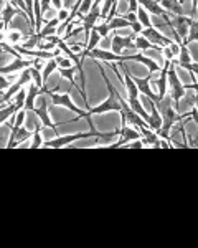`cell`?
<instances>
[{"instance_id": "cell-2", "label": "cell", "mask_w": 198, "mask_h": 248, "mask_svg": "<svg viewBox=\"0 0 198 248\" xmlns=\"http://www.w3.org/2000/svg\"><path fill=\"white\" fill-rule=\"evenodd\" d=\"M59 88H55V90H46L45 86L42 88V93H45L46 96L50 98V103L53 106H59V108H66V109H71L73 113H76L79 118H85L86 116V111L79 109L78 106H74V103L71 101V96H70V91H63V93H58Z\"/></svg>"}, {"instance_id": "cell-24", "label": "cell", "mask_w": 198, "mask_h": 248, "mask_svg": "<svg viewBox=\"0 0 198 248\" xmlns=\"http://www.w3.org/2000/svg\"><path fill=\"white\" fill-rule=\"evenodd\" d=\"M68 15H70L68 9H59V10H58V15H57V18L59 20V22H65V20L68 18Z\"/></svg>"}, {"instance_id": "cell-15", "label": "cell", "mask_w": 198, "mask_h": 248, "mask_svg": "<svg viewBox=\"0 0 198 248\" xmlns=\"http://www.w3.org/2000/svg\"><path fill=\"white\" fill-rule=\"evenodd\" d=\"M42 94V88H38L35 85L33 81L28 83V91H27V98H25V106H23V109L25 111H31L35 108V99H37V96Z\"/></svg>"}, {"instance_id": "cell-20", "label": "cell", "mask_w": 198, "mask_h": 248, "mask_svg": "<svg viewBox=\"0 0 198 248\" xmlns=\"http://www.w3.org/2000/svg\"><path fill=\"white\" fill-rule=\"evenodd\" d=\"M40 131H42V127H40V124H37L35 126V131H33V141H31L30 144V149H38V147H42L43 146V141H42V136H40Z\"/></svg>"}, {"instance_id": "cell-16", "label": "cell", "mask_w": 198, "mask_h": 248, "mask_svg": "<svg viewBox=\"0 0 198 248\" xmlns=\"http://www.w3.org/2000/svg\"><path fill=\"white\" fill-rule=\"evenodd\" d=\"M59 25V20L57 17H53L50 20L48 23H46L45 27H42V30H40V33H35L40 40H43L45 37H50V35H53L55 31H57V27Z\"/></svg>"}, {"instance_id": "cell-18", "label": "cell", "mask_w": 198, "mask_h": 248, "mask_svg": "<svg viewBox=\"0 0 198 248\" xmlns=\"http://www.w3.org/2000/svg\"><path fill=\"white\" fill-rule=\"evenodd\" d=\"M57 70H58V63H57V60H55V58L46 60V63H45V65H43V73H42L43 85H45V83L48 81L50 75L53 73V71H57Z\"/></svg>"}, {"instance_id": "cell-5", "label": "cell", "mask_w": 198, "mask_h": 248, "mask_svg": "<svg viewBox=\"0 0 198 248\" xmlns=\"http://www.w3.org/2000/svg\"><path fill=\"white\" fill-rule=\"evenodd\" d=\"M119 134H121V139H119L117 142L106 146L108 149H119V147H124L126 144H129L130 141H134V139H139V138H141V133H139V129L129 127L127 124H126V126H121V127H119Z\"/></svg>"}, {"instance_id": "cell-25", "label": "cell", "mask_w": 198, "mask_h": 248, "mask_svg": "<svg viewBox=\"0 0 198 248\" xmlns=\"http://www.w3.org/2000/svg\"><path fill=\"white\" fill-rule=\"evenodd\" d=\"M142 29H144V27H142V23L139 22V20H136V22H132V33H134V35H139V33H141Z\"/></svg>"}, {"instance_id": "cell-13", "label": "cell", "mask_w": 198, "mask_h": 248, "mask_svg": "<svg viewBox=\"0 0 198 248\" xmlns=\"http://www.w3.org/2000/svg\"><path fill=\"white\" fill-rule=\"evenodd\" d=\"M170 62H172V60L165 58V65H164V68L160 70V78H158L157 81H156V85H157V88H158V94H157L158 101H160V99L164 98L165 94H167V68H169V65H170ZM158 101H157V103H158Z\"/></svg>"}, {"instance_id": "cell-22", "label": "cell", "mask_w": 198, "mask_h": 248, "mask_svg": "<svg viewBox=\"0 0 198 248\" xmlns=\"http://www.w3.org/2000/svg\"><path fill=\"white\" fill-rule=\"evenodd\" d=\"M20 40H22V33H20V31H7L5 33V38H3V42H10V43H18Z\"/></svg>"}, {"instance_id": "cell-21", "label": "cell", "mask_w": 198, "mask_h": 248, "mask_svg": "<svg viewBox=\"0 0 198 248\" xmlns=\"http://www.w3.org/2000/svg\"><path fill=\"white\" fill-rule=\"evenodd\" d=\"M28 68H30V73H31V81H33L38 88L45 86V85H43L42 75H40V70H37V68H33V66H28Z\"/></svg>"}, {"instance_id": "cell-1", "label": "cell", "mask_w": 198, "mask_h": 248, "mask_svg": "<svg viewBox=\"0 0 198 248\" xmlns=\"http://www.w3.org/2000/svg\"><path fill=\"white\" fill-rule=\"evenodd\" d=\"M98 68H99V73H101L102 79H104L106 86H108V90H109V98L106 99L104 103H101L99 106L89 108V109L86 111V116L104 114V113H109V111H116V113H121V94L117 93V90L113 86V83L109 81V78L106 77L104 68L101 66V63H98ZM86 116H85V118H86Z\"/></svg>"}, {"instance_id": "cell-17", "label": "cell", "mask_w": 198, "mask_h": 248, "mask_svg": "<svg viewBox=\"0 0 198 248\" xmlns=\"http://www.w3.org/2000/svg\"><path fill=\"white\" fill-rule=\"evenodd\" d=\"M134 45H136L137 50H156V51H162V46L150 43L149 40H145L144 37H142V35H141V37L134 38Z\"/></svg>"}, {"instance_id": "cell-8", "label": "cell", "mask_w": 198, "mask_h": 248, "mask_svg": "<svg viewBox=\"0 0 198 248\" xmlns=\"http://www.w3.org/2000/svg\"><path fill=\"white\" fill-rule=\"evenodd\" d=\"M17 14H20L22 15L23 18L27 20V22H28V25H30V20H28V15L27 14H23V10H20L18 7H14L12 5V3L9 2V0H7L5 2V5H3V10H2V14H0V18H2V23H3V29H9L10 27V22L12 20H14V17Z\"/></svg>"}, {"instance_id": "cell-11", "label": "cell", "mask_w": 198, "mask_h": 248, "mask_svg": "<svg viewBox=\"0 0 198 248\" xmlns=\"http://www.w3.org/2000/svg\"><path fill=\"white\" fill-rule=\"evenodd\" d=\"M137 3L147 12L149 15L152 14V15H156V17H160L162 20L169 17V12H165L162 9L160 3H158L157 0H137Z\"/></svg>"}, {"instance_id": "cell-4", "label": "cell", "mask_w": 198, "mask_h": 248, "mask_svg": "<svg viewBox=\"0 0 198 248\" xmlns=\"http://www.w3.org/2000/svg\"><path fill=\"white\" fill-rule=\"evenodd\" d=\"M37 106L31 109V113H35L40 118V121H42V124L45 127H51V129L57 133V126L58 124H55L53 121L50 119V114H48V109H50V101H48V98H46V94L45 93H42V94H38L37 96Z\"/></svg>"}, {"instance_id": "cell-23", "label": "cell", "mask_w": 198, "mask_h": 248, "mask_svg": "<svg viewBox=\"0 0 198 248\" xmlns=\"http://www.w3.org/2000/svg\"><path fill=\"white\" fill-rule=\"evenodd\" d=\"M127 147H130V149H142L144 147V141H142L141 138L139 139H134V141H130L129 142V146Z\"/></svg>"}, {"instance_id": "cell-3", "label": "cell", "mask_w": 198, "mask_h": 248, "mask_svg": "<svg viewBox=\"0 0 198 248\" xmlns=\"http://www.w3.org/2000/svg\"><path fill=\"white\" fill-rule=\"evenodd\" d=\"M167 81L170 86V96H172V101H173V109H177L178 101H180V98L185 94L187 86L180 81V78H178V75H177V68L172 62H170V65L167 68Z\"/></svg>"}, {"instance_id": "cell-10", "label": "cell", "mask_w": 198, "mask_h": 248, "mask_svg": "<svg viewBox=\"0 0 198 248\" xmlns=\"http://www.w3.org/2000/svg\"><path fill=\"white\" fill-rule=\"evenodd\" d=\"M150 78H152V75L149 73L145 78H137V77H132V81L136 83V86H137L139 93H142V94L145 96V98H149V99H152L154 103H157V101H158L157 94H154V93H152V90H150Z\"/></svg>"}, {"instance_id": "cell-26", "label": "cell", "mask_w": 198, "mask_h": 248, "mask_svg": "<svg viewBox=\"0 0 198 248\" xmlns=\"http://www.w3.org/2000/svg\"><path fill=\"white\" fill-rule=\"evenodd\" d=\"M9 86H10V81L7 78H3L2 75H0V91L5 90V88H9Z\"/></svg>"}, {"instance_id": "cell-12", "label": "cell", "mask_w": 198, "mask_h": 248, "mask_svg": "<svg viewBox=\"0 0 198 248\" xmlns=\"http://www.w3.org/2000/svg\"><path fill=\"white\" fill-rule=\"evenodd\" d=\"M20 109H23V105L15 103V101H12V99H10V101L7 103V106H3L2 109H0V124L7 123L12 118H15V114H17Z\"/></svg>"}, {"instance_id": "cell-14", "label": "cell", "mask_w": 198, "mask_h": 248, "mask_svg": "<svg viewBox=\"0 0 198 248\" xmlns=\"http://www.w3.org/2000/svg\"><path fill=\"white\" fill-rule=\"evenodd\" d=\"M160 3V7L165 12H170V15H185L184 5H182L180 0H157Z\"/></svg>"}, {"instance_id": "cell-9", "label": "cell", "mask_w": 198, "mask_h": 248, "mask_svg": "<svg viewBox=\"0 0 198 248\" xmlns=\"http://www.w3.org/2000/svg\"><path fill=\"white\" fill-rule=\"evenodd\" d=\"M35 58L33 60H27V58H15L14 62L9 63L5 66H0V75H10V73H15V71H22L25 68H28L33 65Z\"/></svg>"}, {"instance_id": "cell-19", "label": "cell", "mask_w": 198, "mask_h": 248, "mask_svg": "<svg viewBox=\"0 0 198 248\" xmlns=\"http://www.w3.org/2000/svg\"><path fill=\"white\" fill-rule=\"evenodd\" d=\"M136 15H137V20L142 23V27H144V29H145V27H152V20H150V15L144 9H142L141 5H139Z\"/></svg>"}, {"instance_id": "cell-7", "label": "cell", "mask_w": 198, "mask_h": 248, "mask_svg": "<svg viewBox=\"0 0 198 248\" xmlns=\"http://www.w3.org/2000/svg\"><path fill=\"white\" fill-rule=\"evenodd\" d=\"M139 35H142L145 40H149L150 43H154V45H158V46H169L172 45L173 40H169L165 35H162L160 31H158L156 27H145V29H142V31Z\"/></svg>"}, {"instance_id": "cell-27", "label": "cell", "mask_w": 198, "mask_h": 248, "mask_svg": "<svg viewBox=\"0 0 198 248\" xmlns=\"http://www.w3.org/2000/svg\"><path fill=\"white\" fill-rule=\"evenodd\" d=\"M51 7L59 10V9H63V2H61V0H51Z\"/></svg>"}, {"instance_id": "cell-6", "label": "cell", "mask_w": 198, "mask_h": 248, "mask_svg": "<svg viewBox=\"0 0 198 248\" xmlns=\"http://www.w3.org/2000/svg\"><path fill=\"white\" fill-rule=\"evenodd\" d=\"M137 35H129V37H119V35H114L113 40H111V50L116 55H122L124 50H137L136 45H134V38Z\"/></svg>"}]
</instances>
